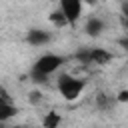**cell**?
Here are the masks:
<instances>
[{
  "instance_id": "obj_9",
  "label": "cell",
  "mask_w": 128,
  "mask_h": 128,
  "mask_svg": "<svg viewBox=\"0 0 128 128\" xmlns=\"http://www.w3.org/2000/svg\"><path fill=\"white\" fill-rule=\"evenodd\" d=\"M42 124H44V128H58V124H60V116H58L56 112H48Z\"/></svg>"
},
{
  "instance_id": "obj_14",
  "label": "cell",
  "mask_w": 128,
  "mask_h": 128,
  "mask_svg": "<svg viewBox=\"0 0 128 128\" xmlns=\"http://www.w3.org/2000/svg\"><path fill=\"white\" fill-rule=\"evenodd\" d=\"M122 22H124V28L128 30V20H124V18H122Z\"/></svg>"
},
{
  "instance_id": "obj_4",
  "label": "cell",
  "mask_w": 128,
  "mask_h": 128,
  "mask_svg": "<svg viewBox=\"0 0 128 128\" xmlns=\"http://www.w3.org/2000/svg\"><path fill=\"white\" fill-rule=\"evenodd\" d=\"M112 60V54L104 48H92L90 50V64H108Z\"/></svg>"
},
{
  "instance_id": "obj_13",
  "label": "cell",
  "mask_w": 128,
  "mask_h": 128,
  "mask_svg": "<svg viewBox=\"0 0 128 128\" xmlns=\"http://www.w3.org/2000/svg\"><path fill=\"white\" fill-rule=\"evenodd\" d=\"M120 46H124V48L128 50V38H122V40H120Z\"/></svg>"
},
{
  "instance_id": "obj_1",
  "label": "cell",
  "mask_w": 128,
  "mask_h": 128,
  "mask_svg": "<svg viewBox=\"0 0 128 128\" xmlns=\"http://www.w3.org/2000/svg\"><path fill=\"white\" fill-rule=\"evenodd\" d=\"M58 90H60V94L66 100H76L80 96V92L84 90V82L78 80V78H74V76L62 74L58 78Z\"/></svg>"
},
{
  "instance_id": "obj_3",
  "label": "cell",
  "mask_w": 128,
  "mask_h": 128,
  "mask_svg": "<svg viewBox=\"0 0 128 128\" xmlns=\"http://www.w3.org/2000/svg\"><path fill=\"white\" fill-rule=\"evenodd\" d=\"M60 8H62V12H64V16H66V20H68V24H74V22L78 20L80 12H82V4H80L78 0H62Z\"/></svg>"
},
{
  "instance_id": "obj_6",
  "label": "cell",
  "mask_w": 128,
  "mask_h": 128,
  "mask_svg": "<svg viewBox=\"0 0 128 128\" xmlns=\"http://www.w3.org/2000/svg\"><path fill=\"white\" fill-rule=\"evenodd\" d=\"M14 114H16V108H14L10 102L0 100V122H4V120H8V118H12Z\"/></svg>"
},
{
  "instance_id": "obj_2",
  "label": "cell",
  "mask_w": 128,
  "mask_h": 128,
  "mask_svg": "<svg viewBox=\"0 0 128 128\" xmlns=\"http://www.w3.org/2000/svg\"><path fill=\"white\" fill-rule=\"evenodd\" d=\"M62 64H64V58H62V56H56V54H46V56L38 58V62L34 64V72H40V74L48 76V74H52L54 70H58Z\"/></svg>"
},
{
  "instance_id": "obj_10",
  "label": "cell",
  "mask_w": 128,
  "mask_h": 128,
  "mask_svg": "<svg viewBox=\"0 0 128 128\" xmlns=\"http://www.w3.org/2000/svg\"><path fill=\"white\" fill-rule=\"evenodd\" d=\"M40 96H42L40 92H30V96H28V100H30L32 104H38V102H40Z\"/></svg>"
},
{
  "instance_id": "obj_12",
  "label": "cell",
  "mask_w": 128,
  "mask_h": 128,
  "mask_svg": "<svg viewBox=\"0 0 128 128\" xmlns=\"http://www.w3.org/2000/svg\"><path fill=\"white\" fill-rule=\"evenodd\" d=\"M122 12H124V20H128V2L122 4Z\"/></svg>"
},
{
  "instance_id": "obj_11",
  "label": "cell",
  "mask_w": 128,
  "mask_h": 128,
  "mask_svg": "<svg viewBox=\"0 0 128 128\" xmlns=\"http://www.w3.org/2000/svg\"><path fill=\"white\" fill-rule=\"evenodd\" d=\"M118 102H128V90H120V94H118Z\"/></svg>"
},
{
  "instance_id": "obj_5",
  "label": "cell",
  "mask_w": 128,
  "mask_h": 128,
  "mask_svg": "<svg viewBox=\"0 0 128 128\" xmlns=\"http://www.w3.org/2000/svg\"><path fill=\"white\" fill-rule=\"evenodd\" d=\"M48 40H50V36H48V32H44V30H32V32L28 34V42L34 44V46L46 44Z\"/></svg>"
},
{
  "instance_id": "obj_15",
  "label": "cell",
  "mask_w": 128,
  "mask_h": 128,
  "mask_svg": "<svg viewBox=\"0 0 128 128\" xmlns=\"http://www.w3.org/2000/svg\"><path fill=\"white\" fill-rule=\"evenodd\" d=\"M4 128H20V126H4Z\"/></svg>"
},
{
  "instance_id": "obj_7",
  "label": "cell",
  "mask_w": 128,
  "mask_h": 128,
  "mask_svg": "<svg viewBox=\"0 0 128 128\" xmlns=\"http://www.w3.org/2000/svg\"><path fill=\"white\" fill-rule=\"evenodd\" d=\"M102 20H98V18H90L88 20V24H86V32L90 34V36H96V34H100L102 32Z\"/></svg>"
},
{
  "instance_id": "obj_16",
  "label": "cell",
  "mask_w": 128,
  "mask_h": 128,
  "mask_svg": "<svg viewBox=\"0 0 128 128\" xmlns=\"http://www.w3.org/2000/svg\"><path fill=\"white\" fill-rule=\"evenodd\" d=\"M0 100H2V98H0Z\"/></svg>"
},
{
  "instance_id": "obj_8",
  "label": "cell",
  "mask_w": 128,
  "mask_h": 128,
  "mask_svg": "<svg viewBox=\"0 0 128 128\" xmlns=\"http://www.w3.org/2000/svg\"><path fill=\"white\" fill-rule=\"evenodd\" d=\"M48 18H50V22H52L54 26H58V28H62V26H66V24H68V20H66V16H64V12H62V10L52 12Z\"/></svg>"
}]
</instances>
